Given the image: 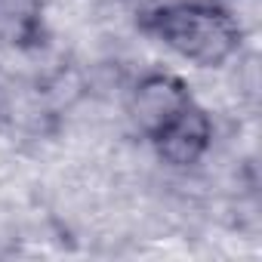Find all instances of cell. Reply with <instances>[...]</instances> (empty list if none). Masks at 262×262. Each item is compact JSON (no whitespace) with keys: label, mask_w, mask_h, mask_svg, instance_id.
Masks as SVG:
<instances>
[{"label":"cell","mask_w":262,"mask_h":262,"mask_svg":"<svg viewBox=\"0 0 262 262\" xmlns=\"http://www.w3.org/2000/svg\"><path fill=\"white\" fill-rule=\"evenodd\" d=\"M145 31L198 68H222L241 53V19L216 0H173L151 10Z\"/></svg>","instance_id":"cell-1"},{"label":"cell","mask_w":262,"mask_h":262,"mask_svg":"<svg viewBox=\"0 0 262 262\" xmlns=\"http://www.w3.org/2000/svg\"><path fill=\"white\" fill-rule=\"evenodd\" d=\"M194 102L191 86L170 71H145L126 96V117L139 136L151 139Z\"/></svg>","instance_id":"cell-2"},{"label":"cell","mask_w":262,"mask_h":262,"mask_svg":"<svg viewBox=\"0 0 262 262\" xmlns=\"http://www.w3.org/2000/svg\"><path fill=\"white\" fill-rule=\"evenodd\" d=\"M213 133L216 129H213L210 111L194 99L148 142H151L158 161H164L173 170H188V167H198L213 151Z\"/></svg>","instance_id":"cell-3"}]
</instances>
